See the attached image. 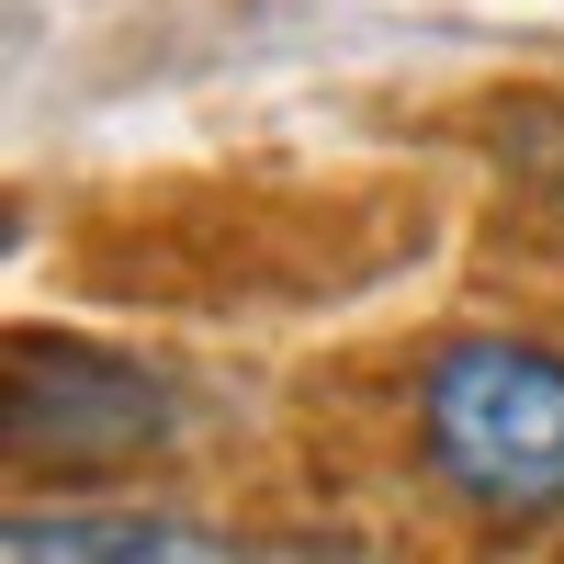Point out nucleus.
Returning a JSON list of instances; mask_svg holds the SVG:
<instances>
[{
    "label": "nucleus",
    "instance_id": "1",
    "mask_svg": "<svg viewBox=\"0 0 564 564\" xmlns=\"http://www.w3.org/2000/svg\"><path fill=\"white\" fill-rule=\"evenodd\" d=\"M417 452L486 520H564V350L441 339L417 361Z\"/></svg>",
    "mask_w": 564,
    "mask_h": 564
},
{
    "label": "nucleus",
    "instance_id": "2",
    "mask_svg": "<svg viewBox=\"0 0 564 564\" xmlns=\"http://www.w3.org/2000/svg\"><path fill=\"white\" fill-rule=\"evenodd\" d=\"M181 430V384L135 350L102 339H57V327H23L12 339V395H0V441H12L23 475H90V463H135Z\"/></svg>",
    "mask_w": 564,
    "mask_h": 564
},
{
    "label": "nucleus",
    "instance_id": "3",
    "mask_svg": "<svg viewBox=\"0 0 564 564\" xmlns=\"http://www.w3.org/2000/svg\"><path fill=\"white\" fill-rule=\"evenodd\" d=\"M0 564H249V542L181 508H12Z\"/></svg>",
    "mask_w": 564,
    "mask_h": 564
},
{
    "label": "nucleus",
    "instance_id": "4",
    "mask_svg": "<svg viewBox=\"0 0 564 564\" xmlns=\"http://www.w3.org/2000/svg\"><path fill=\"white\" fill-rule=\"evenodd\" d=\"M497 148L520 159L531 193H553V204H564V102H520V113H497Z\"/></svg>",
    "mask_w": 564,
    "mask_h": 564
}]
</instances>
